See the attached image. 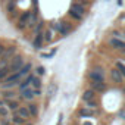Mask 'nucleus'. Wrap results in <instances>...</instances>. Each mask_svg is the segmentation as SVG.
I'll return each mask as SVG.
<instances>
[{
	"mask_svg": "<svg viewBox=\"0 0 125 125\" xmlns=\"http://www.w3.org/2000/svg\"><path fill=\"white\" fill-rule=\"evenodd\" d=\"M34 75L35 74H28L19 84H18V91H22V90H25V88H28V87H31V83H32V80H34Z\"/></svg>",
	"mask_w": 125,
	"mask_h": 125,
	"instance_id": "nucleus-7",
	"label": "nucleus"
},
{
	"mask_svg": "<svg viewBox=\"0 0 125 125\" xmlns=\"http://www.w3.org/2000/svg\"><path fill=\"white\" fill-rule=\"evenodd\" d=\"M71 9H74L75 12L81 13L84 18H85V15H87V9H85V6H84V5H81V3H78V2H74V3L71 5Z\"/></svg>",
	"mask_w": 125,
	"mask_h": 125,
	"instance_id": "nucleus-15",
	"label": "nucleus"
},
{
	"mask_svg": "<svg viewBox=\"0 0 125 125\" xmlns=\"http://www.w3.org/2000/svg\"><path fill=\"white\" fill-rule=\"evenodd\" d=\"M6 102V106H8V109L9 110H12V112H15L21 104H19V100L18 99H10V100H5Z\"/></svg>",
	"mask_w": 125,
	"mask_h": 125,
	"instance_id": "nucleus-18",
	"label": "nucleus"
},
{
	"mask_svg": "<svg viewBox=\"0 0 125 125\" xmlns=\"http://www.w3.org/2000/svg\"><path fill=\"white\" fill-rule=\"evenodd\" d=\"M54 53H56V50H52V52H49V53H43L41 56H43L44 59H49V57H52V56H54Z\"/></svg>",
	"mask_w": 125,
	"mask_h": 125,
	"instance_id": "nucleus-27",
	"label": "nucleus"
},
{
	"mask_svg": "<svg viewBox=\"0 0 125 125\" xmlns=\"http://www.w3.org/2000/svg\"><path fill=\"white\" fill-rule=\"evenodd\" d=\"M84 125H91V124L90 122H84Z\"/></svg>",
	"mask_w": 125,
	"mask_h": 125,
	"instance_id": "nucleus-31",
	"label": "nucleus"
},
{
	"mask_svg": "<svg viewBox=\"0 0 125 125\" xmlns=\"http://www.w3.org/2000/svg\"><path fill=\"white\" fill-rule=\"evenodd\" d=\"M30 15H31V10H30V12H24L22 15H19V18H18V22H16V28H18V30L24 31L25 28H28Z\"/></svg>",
	"mask_w": 125,
	"mask_h": 125,
	"instance_id": "nucleus-6",
	"label": "nucleus"
},
{
	"mask_svg": "<svg viewBox=\"0 0 125 125\" xmlns=\"http://www.w3.org/2000/svg\"><path fill=\"white\" fill-rule=\"evenodd\" d=\"M31 87L35 88V90H41L43 83H41V78H40L38 75H34V80H32V83H31Z\"/></svg>",
	"mask_w": 125,
	"mask_h": 125,
	"instance_id": "nucleus-21",
	"label": "nucleus"
},
{
	"mask_svg": "<svg viewBox=\"0 0 125 125\" xmlns=\"http://www.w3.org/2000/svg\"><path fill=\"white\" fill-rule=\"evenodd\" d=\"M13 113H16V115L22 116V118H24L25 121H28L30 118H32V116H31V113H30V110L27 109V106H19V107H18V109H16L15 112H13Z\"/></svg>",
	"mask_w": 125,
	"mask_h": 125,
	"instance_id": "nucleus-11",
	"label": "nucleus"
},
{
	"mask_svg": "<svg viewBox=\"0 0 125 125\" xmlns=\"http://www.w3.org/2000/svg\"><path fill=\"white\" fill-rule=\"evenodd\" d=\"M52 28H53L56 32H59L60 35H63V37L69 35V32L72 31V25H71V22H65V21L53 22V24H52Z\"/></svg>",
	"mask_w": 125,
	"mask_h": 125,
	"instance_id": "nucleus-2",
	"label": "nucleus"
},
{
	"mask_svg": "<svg viewBox=\"0 0 125 125\" xmlns=\"http://www.w3.org/2000/svg\"><path fill=\"white\" fill-rule=\"evenodd\" d=\"M34 74L38 75V77H43V75H46V68H44V66H37Z\"/></svg>",
	"mask_w": 125,
	"mask_h": 125,
	"instance_id": "nucleus-25",
	"label": "nucleus"
},
{
	"mask_svg": "<svg viewBox=\"0 0 125 125\" xmlns=\"http://www.w3.org/2000/svg\"><path fill=\"white\" fill-rule=\"evenodd\" d=\"M41 96V90H35L32 87H28L22 91H19V100H25V102H34L35 97H40Z\"/></svg>",
	"mask_w": 125,
	"mask_h": 125,
	"instance_id": "nucleus-1",
	"label": "nucleus"
},
{
	"mask_svg": "<svg viewBox=\"0 0 125 125\" xmlns=\"http://www.w3.org/2000/svg\"><path fill=\"white\" fill-rule=\"evenodd\" d=\"M109 74H110V78H112V81H113L115 84H122V83L125 81V80H124V77H122V74L119 72V69H118L116 66H115V68H112Z\"/></svg>",
	"mask_w": 125,
	"mask_h": 125,
	"instance_id": "nucleus-8",
	"label": "nucleus"
},
{
	"mask_svg": "<svg viewBox=\"0 0 125 125\" xmlns=\"http://www.w3.org/2000/svg\"><path fill=\"white\" fill-rule=\"evenodd\" d=\"M88 78L91 81H97V83H104L106 80V74H104V69L102 66H96L93 68L90 72H88Z\"/></svg>",
	"mask_w": 125,
	"mask_h": 125,
	"instance_id": "nucleus-4",
	"label": "nucleus"
},
{
	"mask_svg": "<svg viewBox=\"0 0 125 125\" xmlns=\"http://www.w3.org/2000/svg\"><path fill=\"white\" fill-rule=\"evenodd\" d=\"M90 88H91V90H94L96 93H102V91H106L107 85H106V83H97V81H91V83H90Z\"/></svg>",
	"mask_w": 125,
	"mask_h": 125,
	"instance_id": "nucleus-10",
	"label": "nucleus"
},
{
	"mask_svg": "<svg viewBox=\"0 0 125 125\" xmlns=\"http://www.w3.org/2000/svg\"><path fill=\"white\" fill-rule=\"evenodd\" d=\"M19 94L16 91H13L12 88H8V90H2V97L3 100H10V99H16Z\"/></svg>",
	"mask_w": 125,
	"mask_h": 125,
	"instance_id": "nucleus-14",
	"label": "nucleus"
},
{
	"mask_svg": "<svg viewBox=\"0 0 125 125\" xmlns=\"http://www.w3.org/2000/svg\"><path fill=\"white\" fill-rule=\"evenodd\" d=\"M107 44H109L112 49L125 53V40H124V38H119V37H110V38L107 40Z\"/></svg>",
	"mask_w": 125,
	"mask_h": 125,
	"instance_id": "nucleus-5",
	"label": "nucleus"
},
{
	"mask_svg": "<svg viewBox=\"0 0 125 125\" xmlns=\"http://www.w3.org/2000/svg\"><path fill=\"white\" fill-rule=\"evenodd\" d=\"M0 125H13L12 124V121H10V118H0Z\"/></svg>",
	"mask_w": 125,
	"mask_h": 125,
	"instance_id": "nucleus-26",
	"label": "nucleus"
},
{
	"mask_svg": "<svg viewBox=\"0 0 125 125\" xmlns=\"http://www.w3.org/2000/svg\"><path fill=\"white\" fill-rule=\"evenodd\" d=\"M32 2H34V3H37V0H32Z\"/></svg>",
	"mask_w": 125,
	"mask_h": 125,
	"instance_id": "nucleus-32",
	"label": "nucleus"
},
{
	"mask_svg": "<svg viewBox=\"0 0 125 125\" xmlns=\"http://www.w3.org/2000/svg\"><path fill=\"white\" fill-rule=\"evenodd\" d=\"M9 109H8V106H0V118H6V116H9Z\"/></svg>",
	"mask_w": 125,
	"mask_h": 125,
	"instance_id": "nucleus-24",
	"label": "nucleus"
},
{
	"mask_svg": "<svg viewBox=\"0 0 125 125\" xmlns=\"http://www.w3.org/2000/svg\"><path fill=\"white\" fill-rule=\"evenodd\" d=\"M115 66L119 69V72L122 74V77H124V80H125V62H122V60H118L116 63H115Z\"/></svg>",
	"mask_w": 125,
	"mask_h": 125,
	"instance_id": "nucleus-23",
	"label": "nucleus"
},
{
	"mask_svg": "<svg viewBox=\"0 0 125 125\" xmlns=\"http://www.w3.org/2000/svg\"><path fill=\"white\" fill-rule=\"evenodd\" d=\"M38 22V12L37 9L31 10V15H30V21H28V28H34Z\"/></svg>",
	"mask_w": 125,
	"mask_h": 125,
	"instance_id": "nucleus-16",
	"label": "nucleus"
},
{
	"mask_svg": "<svg viewBox=\"0 0 125 125\" xmlns=\"http://www.w3.org/2000/svg\"><path fill=\"white\" fill-rule=\"evenodd\" d=\"M5 50H6V46H5V44H2V43H0V57H2V56H3V53H5Z\"/></svg>",
	"mask_w": 125,
	"mask_h": 125,
	"instance_id": "nucleus-29",
	"label": "nucleus"
},
{
	"mask_svg": "<svg viewBox=\"0 0 125 125\" xmlns=\"http://www.w3.org/2000/svg\"><path fill=\"white\" fill-rule=\"evenodd\" d=\"M24 65H25V59H24V56L16 53V54L12 57V60L9 62V65H8V66H9V71H10V74H12V72L19 71Z\"/></svg>",
	"mask_w": 125,
	"mask_h": 125,
	"instance_id": "nucleus-3",
	"label": "nucleus"
},
{
	"mask_svg": "<svg viewBox=\"0 0 125 125\" xmlns=\"http://www.w3.org/2000/svg\"><path fill=\"white\" fill-rule=\"evenodd\" d=\"M54 32H56V31H54L52 27H47V28H44V30H43V38H44V44H47V43H52V41H53Z\"/></svg>",
	"mask_w": 125,
	"mask_h": 125,
	"instance_id": "nucleus-9",
	"label": "nucleus"
},
{
	"mask_svg": "<svg viewBox=\"0 0 125 125\" xmlns=\"http://www.w3.org/2000/svg\"><path fill=\"white\" fill-rule=\"evenodd\" d=\"M80 116H83V118H91V116H94V110L91 109V107H81L80 109Z\"/></svg>",
	"mask_w": 125,
	"mask_h": 125,
	"instance_id": "nucleus-19",
	"label": "nucleus"
},
{
	"mask_svg": "<svg viewBox=\"0 0 125 125\" xmlns=\"http://www.w3.org/2000/svg\"><path fill=\"white\" fill-rule=\"evenodd\" d=\"M87 106H88V107H96V106H97V100L94 99V100H91V102H87Z\"/></svg>",
	"mask_w": 125,
	"mask_h": 125,
	"instance_id": "nucleus-28",
	"label": "nucleus"
},
{
	"mask_svg": "<svg viewBox=\"0 0 125 125\" xmlns=\"http://www.w3.org/2000/svg\"><path fill=\"white\" fill-rule=\"evenodd\" d=\"M27 109L30 110V113H31V116H32V118L38 116V112H40V106H38L35 102H28V104H27Z\"/></svg>",
	"mask_w": 125,
	"mask_h": 125,
	"instance_id": "nucleus-12",
	"label": "nucleus"
},
{
	"mask_svg": "<svg viewBox=\"0 0 125 125\" xmlns=\"http://www.w3.org/2000/svg\"><path fill=\"white\" fill-rule=\"evenodd\" d=\"M24 125H32V124H31V122H25Z\"/></svg>",
	"mask_w": 125,
	"mask_h": 125,
	"instance_id": "nucleus-30",
	"label": "nucleus"
},
{
	"mask_svg": "<svg viewBox=\"0 0 125 125\" xmlns=\"http://www.w3.org/2000/svg\"><path fill=\"white\" fill-rule=\"evenodd\" d=\"M10 121H12L13 125H24V124L27 122L22 116H19V115H16V113H13V116L10 118Z\"/></svg>",
	"mask_w": 125,
	"mask_h": 125,
	"instance_id": "nucleus-22",
	"label": "nucleus"
},
{
	"mask_svg": "<svg viewBox=\"0 0 125 125\" xmlns=\"http://www.w3.org/2000/svg\"><path fill=\"white\" fill-rule=\"evenodd\" d=\"M68 15H69V18H72L74 21H77V22H81L83 19H84V16L81 15V13H78V12H75L74 9H71L69 8V10H68Z\"/></svg>",
	"mask_w": 125,
	"mask_h": 125,
	"instance_id": "nucleus-20",
	"label": "nucleus"
},
{
	"mask_svg": "<svg viewBox=\"0 0 125 125\" xmlns=\"http://www.w3.org/2000/svg\"><path fill=\"white\" fill-rule=\"evenodd\" d=\"M43 44H44L43 32H41V34H37V35H34V38H32V46H34V49L40 50V49L43 47Z\"/></svg>",
	"mask_w": 125,
	"mask_h": 125,
	"instance_id": "nucleus-13",
	"label": "nucleus"
},
{
	"mask_svg": "<svg viewBox=\"0 0 125 125\" xmlns=\"http://www.w3.org/2000/svg\"><path fill=\"white\" fill-rule=\"evenodd\" d=\"M96 99V91L94 90H91V88H88V90H85L84 93H83V100L87 103V102H91V100H94Z\"/></svg>",
	"mask_w": 125,
	"mask_h": 125,
	"instance_id": "nucleus-17",
	"label": "nucleus"
}]
</instances>
